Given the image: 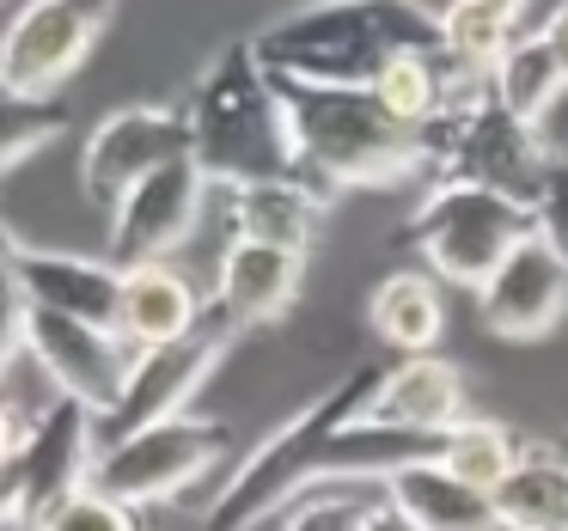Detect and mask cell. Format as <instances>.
Masks as SVG:
<instances>
[{
	"label": "cell",
	"instance_id": "obj_15",
	"mask_svg": "<svg viewBox=\"0 0 568 531\" xmlns=\"http://www.w3.org/2000/svg\"><path fill=\"white\" fill-rule=\"evenodd\" d=\"M7 269H13L26 306L116 330V312H123V269H111L104 257H80V251H50V245L7 238Z\"/></svg>",
	"mask_w": 568,
	"mask_h": 531
},
{
	"label": "cell",
	"instance_id": "obj_29",
	"mask_svg": "<svg viewBox=\"0 0 568 531\" xmlns=\"http://www.w3.org/2000/svg\"><path fill=\"white\" fill-rule=\"evenodd\" d=\"M38 531H141V525H135L129 507H116L111 494H99L87 482V489H74L68 501H55L50 513L38 519Z\"/></svg>",
	"mask_w": 568,
	"mask_h": 531
},
{
	"label": "cell",
	"instance_id": "obj_8",
	"mask_svg": "<svg viewBox=\"0 0 568 531\" xmlns=\"http://www.w3.org/2000/svg\"><path fill=\"white\" fill-rule=\"evenodd\" d=\"M123 0H26L0 25V92L55 99L87 68Z\"/></svg>",
	"mask_w": 568,
	"mask_h": 531
},
{
	"label": "cell",
	"instance_id": "obj_4",
	"mask_svg": "<svg viewBox=\"0 0 568 531\" xmlns=\"http://www.w3.org/2000/svg\"><path fill=\"white\" fill-rule=\"evenodd\" d=\"M379 379H385V360H361V367H348L331 391H318L312 404H300L287 421H275V428L226 470V482L209 501V519H202V525L209 531H263L275 519V482H282V470L294 464L306 446H318L324 433H336V428H348V421L367 416Z\"/></svg>",
	"mask_w": 568,
	"mask_h": 531
},
{
	"label": "cell",
	"instance_id": "obj_24",
	"mask_svg": "<svg viewBox=\"0 0 568 531\" xmlns=\"http://www.w3.org/2000/svg\"><path fill=\"white\" fill-rule=\"evenodd\" d=\"M519 433H507L501 421H483V416H465L453 433H446V452H440V464L453 470L458 482H470L477 494H495L507 477H514V464H519Z\"/></svg>",
	"mask_w": 568,
	"mask_h": 531
},
{
	"label": "cell",
	"instance_id": "obj_10",
	"mask_svg": "<svg viewBox=\"0 0 568 531\" xmlns=\"http://www.w3.org/2000/svg\"><path fill=\"white\" fill-rule=\"evenodd\" d=\"M172 160H190L184 104H123L80 147V190H87L92 208L111 214L141 177H153Z\"/></svg>",
	"mask_w": 568,
	"mask_h": 531
},
{
	"label": "cell",
	"instance_id": "obj_6",
	"mask_svg": "<svg viewBox=\"0 0 568 531\" xmlns=\"http://www.w3.org/2000/svg\"><path fill=\"white\" fill-rule=\"evenodd\" d=\"M226 452H233V421L190 409V416L153 421V428L129 433V440L99 446V458H92V489L135 513V507H160V501L190 494Z\"/></svg>",
	"mask_w": 568,
	"mask_h": 531
},
{
	"label": "cell",
	"instance_id": "obj_19",
	"mask_svg": "<svg viewBox=\"0 0 568 531\" xmlns=\"http://www.w3.org/2000/svg\"><path fill=\"white\" fill-rule=\"evenodd\" d=\"M367 330H373V343H385L397 360L434 355V343H440V330H446L440 282H434L428 269H392L385 282H373Z\"/></svg>",
	"mask_w": 568,
	"mask_h": 531
},
{
	"label": "cell",
	"instance_id": "obj_16",
	"mask_svg": "<svg viewBox=\"0 0 568 531\" xmlns=\"http://www.w3.org/2000/svg\"><path fill=\"white\" fill-rule=\"evenodd\" d=\"M300 287H306V257L300 251H275V245H257V238H226L221 269H214V294H209V318L251 336L263 324L287 318Z\"/></svg>",
	"mask_w": 568,
	"mask_h": 531
},
{
	"label": "cell",
	"instance_id": "obj_5",
	"mask_svg": "<svg viewBox=\"0 0 568 531\" xmlns=\"http://www.w3.org/2000/svg\"><path fill=\"white\" fill-rule=\"evenodd\" d=\"M531 238V208L507 196H489V190H465V184H446L428 190L416 202L404 226H397V251L422 257V269L434 282H453L477 294L507 257Z\"/></svg>",
	"mask_w": 568,
	"mask_h": 531
},
{
	"label": "cell",
	"instance_id": "obj_3",
	"mask_svg": "<svg viewBox=\"0 0 568 531\" xmlns=\"http://www.w3.org/2000/svg\"><path fill=\"white\" fill-rule=\"evenodd\" d=\"M282 104L300 153V184L318 202H336L343 190L422 184V172H428V129L392 116L373 99V86L282 80Z\"/></svg>",
	"mask_w": 568,
	"mask_h": 531
},
{
	"label": "cell",
	"instance_id": "obj_2",
	"mask_svg": "<svg viewBox=\"0 0 568 531\" xmlns=\"http://www.w3.org/2000/svg\"><path fill=\"white\" fill-rule=\"evenodd\" d=\"M184 123H190V160L202 165V177L214 190L300 184L282 80L257 62L251 38L226 43L202 62L196 86L184 99Z\"/></svg>",
	"mask_w": 568,
	"mask_h": 531
},
{
	"label": "cell",
	"instance_id": "obj_11",
	"mask_svg": "<svg viewBox=\"0 0 568 531\" xmlns=\"http://www.w3.org/2000/svg\"><path fill=\"white\" fill-rule=\"evenodd\" d=\"M209 177L196 160H172L153 177H141L111 214H104V263L111 269H148V263H172V251L196 233L202 221V196H209Z\"/></svg>",
	"mask_w": 568,
	"mask_h": 531
},
{
	"label": "cell",
	"instance_id": "obj_14",
	"mask_svg": "<svg viewBox=\"0 0 568 531\" xmlns=\"http://www.w3.org/2000/svg\"><path fill=\"white\" fill-rule=\"evenodd\" d=\"M470 299H477V318L489 336H501V343H538V336H550L568 318V263L531 233Z\"/></svg>",
	"mask_w": 568,
	"mask_h": 531
},
{
	"label": "cell",
	"instance_id": "obj_30",
	"mask_svg": "<svg viewBox=\"0 0 568 531\" xmlns=\"http://www.w3.org/2000/svg\"><path fill=\"white\" fill-rule=\"evenodd\" d=\"M7 221H0V385H7V372L26 360V294H19L13 269H7Z\"/></svg>",
	"mask_w": 568,
	"mask_h": 531
},
{
	"label": "cell",
	"instance_id": "obj_23",
	"mask_svg": "<svg viewBox=\"0 0 568 531\" xmlns=\"http://www.w3.org/2000/svg\"><path fill=\"white\" fill-rule=\"evenodd\" d=\"M495 513H501L507 531H568V477L538 458L531 446H519V464L501 489L489 494Z\"/></svg>",
	"mask_w": 568,
	"mask_h": 531
},
{
	"label": "cell",
	"instance_id": "obj_13",
	"mask_svg": "<svg viewBox=\"0 0 568 531\" xmlns=\"http://www.w3.org/2000/svg\"><path fill=\"white\" fill-rule=\"evenodd\" d=\"M92 458H99V416L74 397H55L31 416L26 440L13 452L19 470V494H26V513L38 525L55 501H68L74 489L92 482Z\"/></svg>",
	"mask_w": 568,
	"mask_h": 531
},
{
	"label": "cell",
	"instance_id": "obj_17",
	"mask_svg": "<svg viewBox=\"0 0 568 531\" xmlns=\"http://www.w3.org/2000/svg\"><path fill=\"white\" fill-rule=\"evenodd\" d=\"M373 421L409 433H453L465 421V372L446 355H409L385 360V379L373 391Z\"/></svg>",
	"mask_w": 568,
	"mask_h": 531
},
{
	"label": "cell",
	"instance_id": "obj_21",
	"mask_svg": "<svg viewBox=\"0 0 568 531\" xmlns=\"http://www.w3.org/2000/svg\"><path fill=\"white\" fill-rule=\"evenodd\" d=\"M324 208L306 184H251V190H226V221H233V238H257V245L275 251H300L306 257L318 245Z\"/></svg>",
	"mask_w": 568,
	"mask_h": 531
},
{
	"label": "cell",
	"instance_id": "obj_9",
	"mask_svg": "<svg viewBox=\"0 0 568 531\" xmlns=\"http://www.w3.org/2000/svg\"><path fill=\"white\" fill-rule=\"evenodd\" d=\"M26 360H38V372L55 385V397H74V404H87L92 416L104 421L123 404L141 348L129 343L123 330L26 306Z\"/></svg>",
	"mask_w": 568,
	"mask_h": 531
},
{
	"label": "cell",
	"instance_id": "obj_12",
	"mask_svg": "<svg viewBox=\"0 0 568 531\" xmlns=\"http://www.w3.org/2000/svg\"><path fill=\"white\" fill-rule=\"evenodd\" d=\"M245 336L226 330L221 318H209L190 343H172V348H148L135 360V379H129L123 404L99 421V446L111 440H129V433L153 428V421H172V416H190V404L202 397V385L221 372L226 348H239Z\"/></svg>",
	"mask_w": 568,
	"mask_h": 531
},
{
	"label": "cell",
	"instance_id": "obj_34",
	"mask_svg": "<svg viewBox=\"0 0 568 531\" xmlns=\"http://www.w3.org/2000/svg\"><path fill=\"white\" fill-rule=\"evenodd\" d=\"M367 531H416V519H409V513H397V507L379 494V507L367 513Z\"/></svg>",
	"mask_w": 568,
	"mask_h": 531
},
{
	"label": "cell",
	"instance_id": "obj_28",
	"mask_svg": "<svg viewBox=\"0 0 568 531\" xmlns=\"http://www.w3.org/2000/svg\"><path fill=\"white\" fill-rule=\"evenodd\" d=\"M531 233L568 263V153L562 147H550V160L538 172V190H531Z\"/></svg>",
	"mask_w": 568,
	"mask_h": 531
},
{
	"label": "cell",
	"instance_id": "obj_25",
	"mask_svg": "<svg viewBox=\"0 0 568 531\" xmlns=\"http://www.w3.org/2000/svg\"><path fill=\"white\" fill-rule=\"evenodd\" d=\"M440 38H446V55H453L458 68L489 74V68L507 55V43L519 38V25L501 19V13H489V7H477V0H446L440 7Z\"/></svg>",
	"mask_w": 568,
	"mask_h": 531
},
{
	"label": "cell",
	"instance_id": "obj_31",
	"mask_svg": "<svg viewBox=\"0 0 568 531\" xmlns=\"http://www.w3.org/2000/svg\"><path fill=\"white\" fill-rule=\"evenodd\" d=\"M538 38L550 43V55H556V68H562V80H568V0H556L550 13H544V25H538Z\"/></svg>",
	"mask_w": 568,
	"mask_h": 531
},
{
	"label": "cell",
	"instance_id": "obj_7",
	"mask_svg": "<svg viewBox=\"0 0 568 531\" xmlns=\"http://www.w3.org/2000/svg\"><path fill=\"white\" fill-rule=\"evenodd\" d=\"M544 160H550V147H544L538 129L507 116L495 99H483V104H470V111H458V116L428 129L422 196L446 190V184H465V190H489V196H507L519 208H531Z\"/></svg>",
	"mask_w": 568,
	"mask_h": 531
},
{
	"label": "cell",
	"instance_id": "obj_26",
	"mask_svg": "<svg viewBox=\"0 0 568 531\" xmlns=\"http://www.w3.org/2000/svg\"><path fill=\"white\" fill-rule=\"evenodd\" d=\"M68 129H74V116L55 99H13V92H0V177L13 172V165L38 160Z\"/></svg>",
	"mask_w": 568,
	"mask_h": 531
},
{
	"label": "cell",
	"instance_id": "obj_32",
	"mask_svg": "<svg viewBox=\"0 0 568 531\" xmlns=\"http://www.w3.org/2000/svg\"><path fill=\"white\" fill-rule=\"evenodd\" d=\"M26 428H31V416H19L13 409V397L0 391V464L19 452V440H26Z\"/></svg>",
	"mask_w": 568,
	"mask_h": 531
},
{
	"label": "cell",
	"instance_id": "obj_22",
	"mask_svg": "<svg viewBox=\"0 0 568 531\" xmlns=\"http://www.w3.org/2000/svg\"><path fill=\"white\" fill-rule=\"evenodd\" d=\"M489 92H495V104H501L507 116H519V123L538 129L544 116L562 104L568 80H562V68H556L550 43H544L538 31H519V38L507 43V55L489 68Z\"/></svg>",
	"mask_w": 568,
	"mask_h": 531
},
{
	"label": "cell",
	"instance_id": "obj_18",
	"mask_svg": "<svg viewBox=\"0 0 568 531\" xmlns=\"http://www.w3.org/2000/svg\"><path fill=\"white\" fill-rule=\"evenodd\" d=\"M209 324V299L196 294L178 263H148V269L123 275V312H116V330L148 355V348H172Z\"/></svg>",
	"mask_w": 568,
	"mask_h": 531
},
{
	"label": "cell",
	"instance_id": "obj_1",
	"mask_svg": "<svg viewBox=\"0 0 568 531\" xmlns=\"http://www.w3.org/2000/svg\"><path fill=\"white\" fill-rule=\"evenodd\" d=\"M275 80L300 86H373L397 55L446 50L440 7L428 0H306L251 38Z\"/></svg>",
	"mask_w": 568,
	"mask_h": 531
},
{
	"label": "cell",
	"instance_id": "obj_27",
	"mask_svg": "<svg viewBox=\"0 0 568 531\" xmlns=\"http://www.w3.org/2000/svg\"><path fill=\"white\" fill-rule=\"evenodd\" d=\"M379 507V489H361V482H324L306 489L270 519L275 531H367V513Z\"/></svg>",
	"mask_w": 568,
	"mask_h": 531
},
{
	"label": "cell",
	"instance_id": "obj_35",
	"mask_svg": "<svg viewBox=\"0 0 568 531\" xmlns=\"http://www.w3.org/2000/svg\"><path fill=\"white\" fill-rule=\"evenodd\" d=\"M477 7H489V13H501V19H514V25H519V13H526L531 0H477Z\"/></svg>",
	"mask_w": 568,
	"mask_h": 531
},
{
	"label": "cell",
	"instance_id": "obj_33",
	"mask_svg": "<svg viewBox=\"0 0 568 531\" xmlns=\"http://www.w3.org/2000/svg\"><path fill=\"white\" fill-rule=\"evenodd\" d=\"M531 452H538V458H550V464L556 470H562V477H568V428H556V433H531Z\"/></svg>",
	"mask_w": 568,
	"mask_h": 531
},
{
	"label": "cell",
	"instance_id": "obj_20",
	"mask_svg": "<svg viewBox=\"0 0 568 531\" xmlns=\"http://www.w3.org/2000/svg\"><path fill=\"white\" fill-rule=\"evenodd\" d=\"M385 501L416 519V531H507L489 494L458 482L446 464H409L385 482Z\"/></svg>",
	"mask_w": 568,
	"mask_h": 531
}]
</instances>
